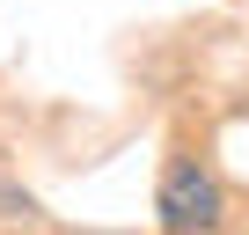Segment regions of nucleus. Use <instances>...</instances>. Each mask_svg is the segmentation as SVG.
Returning <instances> with one entry per match:
<instances>
[{
  "instance_id": "f03ea898",
  "label": "nucleus",
  "mask_w": 249,
  "mask_h": 235,
  "mask_svg": "<svg viewBox=\"0 0 249 235\" xmlns=\"http://www.w3.org/2000/svg\"><path fill=\"white\" fill-rule=\"evenodd\" d=\"M15 213H30V198H22L15 184H0V220H15Z\"/></svg>"
},
{
  "instance_id": "f257e3e1",
  "label": "nucleus",
  "mask_w": 249,
  "mask_h": 235,
  "mask_svg": "<svg viewBox=\"0 0 249 235\" xmlns=\"http://www.w3.org/2000/svg\"><path fill=\"white\" fill-rule=\"evenodd\" d=\"M154 206H161V228H169V235H213V228H220V184H213L198 162H169Z\"/></svg>"
}]
</instances>
